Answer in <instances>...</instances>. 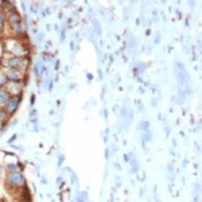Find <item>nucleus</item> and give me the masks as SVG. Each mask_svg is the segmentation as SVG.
Returning a JSON list of instances; mask_svg holds the SVG:
<instances>
[{
	"mask_svg": "<svg viewBox=\"0 0 202 202\" xmlns=\"http://www.w3.org/2000/svg\"><path fill=\"white\" fill-rule=\"evenodd\" d=\"M2 170L3 168H2V166H0V177H2Z\"/></svg>",
	"mask_w": 202,
	"mask_h": 202,
	"instance_id": "f3484780",
	"label": "nucleus"
},
{
	"mask_svg": "<svg viewBox=\"0 0 202 202\" xmlns=\"http://www.w3.org/2000/svg\"><path fill=\"white\" fill-rule=\"evenodd\" d=\"M5 76H7V80L20 81V78H22V73H20L19 70H15V69H8L7 73H5Z\"/></svg>",
	"mask_w": 202,
	"mask_h": 202,
	"instance_id": "423d86ee",
	"label": "nucleus"
},
{
	"mask_svg": "<svg viewBox=\"0 0 202 202\" xmlns=\"http://www.w3.org/2000/svg\"><path fill=\"white\" fill-rule=\"evenodd\" d=\"M7 20V16L4 15V12L3 11H0V27H3L4 26V22Z\"/></svg>",
	"mask_w": 202,
	"mask_h": 202,
	"instance_id": "4468645a",
	"label": "nucleus"
},
{
	"mask_svg": "<svg viewBox=\"0 0 202 202\" xmlns=\"http://www.w3.org/2000/svg\"><path fill=\"white\" fill-rule=\"evenodd\" d=\"M129 158L131 159H128L129 161V163L132 164V171H134V173H136L137 171V161H136V158H135V154H129Z\"/></svg>",
	"mask_w": 202,
	"mask_h": 202,
	"instance_id": "1a4fd4ad",
	"label": "nucleus"
},
{
	"mask_svg": "<svg viewBox=\"0 0 202 202\" xmlns=\"http://www.w3.org/2000/svg\"><path fill=\"white\" fill-rule=\"evenodd\" d=\"M7 20H8V23H10L11 26H15V25H18V23L22 22V16H20V14L18 12V11H14V12L8 14Z\"/></svg>",
	"mask_w": 202,
	"mask_h": 202,
	"instance_id": "39448f33",
	"label": "nucleus"
},
{
	"mask_svg": "<svg viewBox=\"0 0 202 202\" xmlns=\"http://www.w3.org/2000/svg\"><path fill=\"white\" fill-rule=\"evenodd\" d=\"M2 7H3V3L0 2V11H2Z\"/></svg>",
	"mask_w": 202,
	"mask_h": 202,
	"instance_id": "dca6fc26",
	"label": "nucleus"
},
{
	"mask_svg": "<svg viewBox=\"0 0 202 202\" xmlns=\"http://www.w3.org/2000/svg\"><path fill=\"white\" fill-rule=\"evenodd\" d=\"M7 65L10 66V69H15V70H22L23 65H25V61H23L20 57H12L7 61Z\"/></svg>",
	"mask_w": 202,
	"mask_h": 202,
	"instance_id": "7ed1b4c3",
	"label": "nucleus"
},
{
	"mask_svg": "<svg viewBox=\"0 0 202 202\" xmlns=\"http://www.w3.org/2000/svg\"><path fill=\"white\" fill-rule=\"evenodd\" d=\"M11 94L7 92L5 89H0V105L3 104H7V101L10 100Z\"/></svg>",
	"mask_w": 202,
	"mask_h": 202,
	"instance_id": "0eeeda50",
	"label": "nucleus"
},
{
	"mask_svg": "<svg viewBox=\"0 0 202 202\" xmlns=\"http://www.w3.org/2000/svg\"><path fill=\"white\" fill-rule=\"evenodd\" d=\"M20 100H22V94H18V96H11L10 100L7 101L5 104V112L7 114H14L16 112V109L19 108V104H20Z\"/></svg>",
	"mask_w": 202,
	"mask_h": 202,
	"instance_id": "f257e3e1",
	"label": "nucleus"
},
{
	"mask_svg": "<svg viewBox=\"0 0 202 202\" xmlns=\"http://www.w3.org/2000/svg\"><path fill=\"white\" fill-rule=\"evenodd\" d=\"M25 50H26V49L22 46V45L18 43V45H15L12 49H11V53L15 54V57H19V55H22V54L25 53Z\"/></svg>",
	"mask_w": 202,
	"mask_h": 202,
	"instance_id": "6e6552de",
	"label": "nucleus"
},
{
	"mask_svg": "<svg viewBox=\"0 0 202 202\" xmlns=\"http://www.w3.org/2000/svg\"><path fill=\"white\" fill-rule=\"evenodd\" d=\"M20 90H22V84L20 81H10L7 84V92L12 93V96L20 94Z\"/></svg>",
	"mask_w": 202,
	"mask_h": 202,
	"instance_id": "20e7f679",
	"label": "nucleus"
},
{
	"mask_svg": "<svg viewBox=\"0 0 202 202\" xmlns=\"http://www.w3.org/2000/svg\"><path fill=\"white\" fill-rule=\"evenodd\" d=\"M7 183L11 186H22L25 183V177L20 171H14L10 173L7 177Z\"/></svg>",
	"mask_w": 202,
	"mask_h": 202,
	"instance_id": "f03ea898",
	"label": "nucleus"
},
{
	"mask_svg": "<svg viewBox=\"0 0 202 202\" xmlns=\"http://www.w3.org/2000/svg\"><path fill=\"white\" fill-rule=\"evenodd\" d=\"M5 84H7V76H5V73L0 71V86L5 85Z\"/></svg>",
	"mask_w": 202,
	"mask_h": 202,
	"instance_id": "f8f14e48",
	"label": "nucleus"
},
{
	"mask_svg": "<svg viewBox=\"0 0 202 202\" xmlns=\"http://www.w3.org/2000/svg\"><path fill=\"white\" fill-rule=\"evenodd\" d=\"M7 112H5L4 109H0V123H3V121H5L7 120Z\"/></svg>",
	"mask_w": 202,
	"mask_h": 202,
	"instance_id": "ddd939ff",
	"label": "nucleus"
},
{
	"mask_svg": "<svg viewBox=\"0 0 202 202\" xmlns=\"http://www.w3.org/2000/svg\"><path fill=\"white\" fill-rule=\"evenodd\" d=\"M5 170H7L8 173H14V171H18V166H16V163H8L5 166Z\"/></svg>",
	"mask_w": 202,
	"mask_h": 202,
	"instance_id": "9d476101",
	"label": "nucleus"
},
{
	"mask_svg": "<svg viewBox=\"0 0 202 202\" xmlns=\"http://www.w3.org/2000/svg\"><path fill=\"white\" fill-rule=\"evenodd\" d=\"M148 125H150L148 121H141L140 124H139V128L141 129V132H146V131H148V129H150Z\"/></svg>",
	"mask_w": 202,
	"mask_h": 202,
	"instance_id": "9b49d317",
	"label": "nucleus"
},
{
	"mask_svg": "<svg viewBox=\"0 0 202 202\" xmlns=\"http://www.w3.org/2000/svg\"><path fill=\"white\" fill-rule=\"evenodd\" d=\"M15 140H16V135H14V136H12V137H11V139H10V140H8V144L14 143V141H15Z\"/></svg>",
	"mask_w": 202,
	"mask_h": 202,
	"instance_id": "2eb2a0df",
	"label": "nucleus"
}]
</instances>
